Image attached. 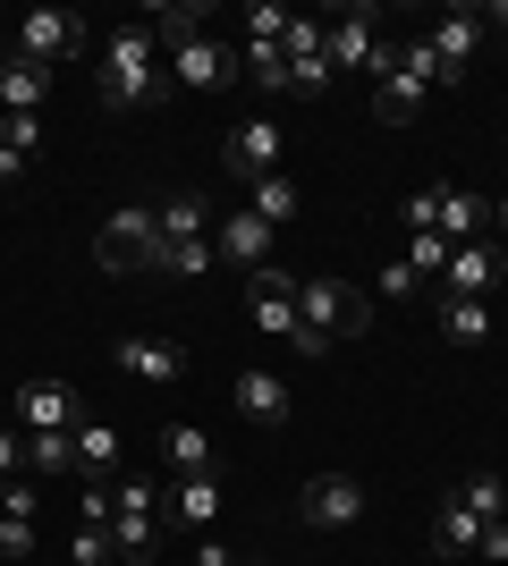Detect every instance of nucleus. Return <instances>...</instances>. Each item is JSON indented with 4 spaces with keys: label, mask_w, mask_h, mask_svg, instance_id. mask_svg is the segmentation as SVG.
Returning <instances> with one entry per match:
<instances>
[{
    "label": "nucleus",
    "mask_w": 508,
    "mask_h": 566,
    "mask_svg": "<svg viewBox=\"0 0 508 566\" xmlns=\"http://www.w3.org/2000/svg\"><path fill=\"white\" fill-rule=\"evenodd\" d=\"M169 94V69H162V43H153V25H120L111 51H102V102L111 111H145V102Z\"/></svg>",
    "instance_id": "1"
},
{
    "label": "nucleus",
    "mask_w": 508,
    "mask_h": 566,
    "mask_svg": "<svg viewBox=\"0 0 508 566\" xmlns=\"http://www.w3.org/2000/svg\"><path fill=\"white\" fill-rule=\"evenodd\" d=\"M297 322L331 347V338H356L364 322H373V305H364L348 280H297Z\"/></svg>",
    "instance_id": "2"
},
{
    "label": "nucleus",
    "mask_w": 508,
    "mask_h": 566,
    "mask_svg": "<svg viewBox=\"0 0 508 566\" xmlns=\"http://www.w3.org/2000/svg\"><path fill=\"white\" fill-rule=\"evenodd\" d=\"M153 245H162V220H153L145 203H120L94 237V262L102 271H153Z\"/></svg>",
    "instance_id": "3"
},
{
    "label": "nucleus",
    "mask_w": 508,
    "mask_h": 566,
    "mask_svg": "<svg viewBox=\"0 0 508 566\" xmlns=\"http://www.w3.org/2000/svg\"><path fill=\"white\" fill-rule=\"evenodd\" d=\"M69 51H85V18H76V9H25L18 18V60L51 69V60H69Z\"/></svg>",
    "instance_id": "4"
},
{
    "label": "nucleus",
    "mask_w": 508,
    "mask_h": 566,
    "mask_svg": "<svg viewBox=\"0 0 508 566\" xmlns=\"http://www.w3.org/2000/svg\"><path fill=\"white\" fill-rule=\"evenodd\" d=\"M280 118H238V127H229V144H220V169H229V178H246V187H255V178H271V169H280Z\"/></svg>",
    "instance_id": "5"
},
{
    "label": "nucleus",
    "mask_w": 508,
    "mask_h": 566,
    "mask_svg": "<svg viewBox=\"0 0 508 566\" xmlns=\"http://www.w3.org/2000/svg\"><path fill=\"white\" fill-rule=\"evenodd\" d=\"M9 415H18L25 431H76L85 423V406H76L69 380H18V389H9Z\"/></svg>",
    "instance_id": "6"
},
{
    "label": "nucleus",
    "mask_w": 508,
    "mask_h": 566,
    "mask_svg": "<svg viewBox=\"0 0 508 566\" xmlns=\"http://www.w3.org/2000/svg\"><path fill=\"white\" fill-rule=\"evenodd\" d=\"M297 516L314 524V533H348V524L364 516V482H356V473H314L305 499H297Z\"/></svg>",
    "instance_id": "7"
},
{
    "label": "nucleus",
    "mask_w": 508,
    "mask_h": 566,
    "mask_svg": "<svg viewBox=\"0 0 508 566\" xmlns=\"http://www.w3.org/2000/svg\"><path fill=\"white\" fill-rule=\"evenodd\" d=\"M162 524H169V533H212V524H220V482H212V473H169Z\"/></svg>",
    "instance_id": "8"
},
{
    "label": "nucleus",
    "mask_w": 508,
    "mask_h": 566,
    "mask_svg": "<svg viewBox=\"0 0 508 566\" xmlns=\"http://www.w3.org/2000/svg\"><path fill=\"white\" fill-rule=\"evenodd\" d=\"M508 271L500 237H475V245H449V271H440V296H491Z\"/></svg>",
    "instance_id": "9"
},
{
    "label": "nucleus",
    "mask_w": 508,
    "mask_h": 566,
    "mask_svg": "<svg viewBox=\"0 0 508 566\" xmlns=\"http://www.w3.org/2000/svg\"><path fill=\"white\" fill-rule=\"evenodd\" d=\"M246 313H255V331H271L280 347L297 338V280L280 271V262H263V271L246 280Z\"/></svg>",
    "instance_id": "10"
},
{
    "label": "nucleus",
    "mask_w": 508,
    "mask_h": 566,
    "mask_svg": "<svg viewBox=\"0 0 508 566\" xmlns=\"http://www.w3.org/2000/svg\"><path fill=\"white\" fill-rule=\"evenodd\" d=\"M212 262H229V271H246V280H255V271L271 262V220H255V212H229V220L212 229Z\"/></svg>",
    "instance_id": "11"
},
{
    "label": "nucleus",
    "mask_w": 508,
    "mask_h": 566,
    "mask_svg": "<svg viewBox=\"0 0 508 566\" xmlns=\"http://www.w3.org/2000/svg\"><path fill=\"white\" fill-rule=\"evenodd\" d=\"M169 85H220V76H238V51L220 43V34H195V43H169Z\"/></svg>",
    "instance_id": "12"
},
{
    "label": "nucleus",
    "mask_w": 508,
    "mask_h": 566,
    "mask_svg": "<svg viewBox=\"0 0 508 566\" xmlns=\"http://www.w3.org/2000/svg\"><path fill=\"white\" fill-rule=\"evenodd\" d=\"M229 398H238V415H246V423H263V431L297 415L289 380H280V373H263V364H255V373H238V389H229Z\"/></svg>",
    "instance_id": "13"
},
{
    "label": "nucleus",
    "mask_w": 508,
    "mask_h": 566,
    "mask_svg": "<svg viewBox=\"0 0 508 566\" xmlns=\"http://www.w3.org/2000/svg\"><path fill=\"white\" fill-rule=\"evenodd\" d=\"M120 364L136 380H178V373H187V347H178V338H153V331H127L120 338Z\"/></svg>",
    "instance_id": "14"
},
{
    "label": "nucleus",
    "mask_w": 508,
    "mask_h": 566,
    "mask_svg": "<svg viewBox=\"0 0 508 566\" xmlns=\"http://www.w3.org/2000/svg\"><path fill=\"white\" fill-rule=\"evenodd\" d=\"M373 51H382V18H373V9H348V18L331 25V69H364L373 76Z\"/></svg>",
    "instance_id": "15"
},
{
    "label": "nucleus",
    "mask_w": 508,
    "mask_h": 566,
    "mask_svg": "<svg viewBox=\"0 0 508 566\" xmlns=\"http://www.w3.org/2000/svg\"><path fill=\"white\" fill-rule=\"evenodd\" d=\"M43 94H51V69H34V60L9 51V60H0V111H9V118H34V111H43Z\"/></svg>",
    "instance_id": "16"
},
{
    "label": "nucleus",
    "mask_w": 508,
    "mask_h": 566,
    "mask_svg": "<svg viewBox=\"0 0 508 566\" xmlns=\"http://www.w3.org/2000/svg\"><path fill=\"white\" fill-rule=\"evenodd\" d=\"M449 245H475V237L491 229V203L484 195H466V187H440V220H433Z\"/></svg>",
    "instance_id": "17"
},
{
    "label": "nucleus",
    "mask_w": 508,
    "mask_h": 566,
    "mask_svg": "<svg viewBox=\"0 0 508 566\" xmlns=\"http://www.w3.org/2000/svg\"><path fill=\"white\" fill-rule=\"evenodd\" d=\"M424 43H433L440 69H466V60H475V43H484V18H475V9H449V18H440Z\"/></svg>",
    "instance_id": "18"
},
{
    "label": "nucleus",
    "mask_w": 508,
    "mask_h": 566,
    "mask_svg": "<svg viewBox=\"0 0 508 566\" xmlns=\"http://www.w3.org/2000/svg\"><path fill=\"white\" fill-rule=\"evenodd\" d=\"M415 111H424V85H415L407 69H382V76H373V118H382V127H407Z\"/></svg>",
    "instance_id": "19"
},
{
    "label": "nucleus",
    "mask_w": 508,
    "mask_h": 566,
    "mask_svg": "<svg viewBox=\"0 0 508 566\" xmlns=\"http://www.w3.org/2000/svg\"><path fill=\"white\" fill-rule=\"evenodd\" d=\"M440 338H449V347H484L491 338V305L484 296H440Z\"/></svg>",
    "instance_id": "20"
},
{
    "label": "nucleus",
    "mask_w": 508,
    "mask_h": 566,
    "mask_svg": "<svg viewBox=\"0 0 508 566\" xmlns=\"http://www.w3.org/2000/svg\"><path fill=\"white\" fill-rule=\"evenodd\" d=\"M475 542H484V516L449 499V507L433 516V549H440V558H475Z\"/></svg>",
    "instance_id": "21"
},
{
    "label": "nucleus",
    "mask_w": 508,
    "mask_h": 566,
    "mask_svg": "<svg viewBox=\"0 0 508 566\" xmlns=\"http://www.w3.org/2000/svg\"><path fill=\"white\" fill-rule=\"evenodd\" d=\"M76 473H85V482H111V473H120V431L111 423H76Z\"/></svg>",
    "instance_id": "22"
},
{
    "label": "nucleus",
    "mask_w": 508,
    "mask_h": 566,
    "mask_svg": "<svg viewBox=\"0 0 508 566\" xmlns=\"http://www.w3.org/2000/svg\"><path fill=\"white\" fill-rule=\"evenodd\" d=\"M25 473H34V482L76 473V431H25Z\"/></svg>",
    "instance_id": "23"
},
{
    "label": "nucleus",
    "mask_w": 508,
    "mask_h": 566,
    "mask_svg": "<svg viewBox=\"0 0 508 566\" xmlns=\"http://www.w3.org/2000/svg\"><path fill=\"white\" fill-rule=\"evenodd\" d=\"M162 457H169V473H212V440L195 423H169L162 431Z\"/></svg>",
    "instance_id": "24"
},
{
    "label": "nucleus",
    "mask_w": 508,
    "mask_h": 566,
    "mask_svg": "<svg viewBox=\"0 0 508 566\" xmlns=\"http://www.w3.org/2000/svg\"><path fill=\"white\" fill-rule=\"evenodd\" d=\"M153 271H178V280L212 271V237H162V245H153Z\"/></svg>",
    "instance_id": "25"
},
{
    "label": "nucleus",
    "mask_w": 508,
    "mask_h": 566,
    "mask_svg": "<svg viewBox=\"0 0 508 566\" xmlns=\"http://www.w3.org/2000/svg\"><path fill=\"white\" fill-rule=\"evenodd\" d=\"M246 212H255V220H271V229H280V220H297V178H289V169L255 178V203H246Z\"/></svg>",
    "instance_id": "26"
},
{
    "label": "nucleus",
    "mask_w": 508,
    "mask_h": 566,
    "mask_svg": "<svg viewBox=\"0 0 508 566\" xmlns=\"http://www.w3.org/2000/svg\"><path fill=\"white\" fill-rule=\"evenodd\" d=\"M280 60H289V69H297V60H331V25H322V18H289Z\"/></svg>",
    "instance_id": "27"
},
{
    "label": "nucleus",
    "mask_w": 508,
    "mask_h": 566,
    "mask_svg": "<svg viewBox=\"0 0 508 566\" xmlns=\"http://www.w3.org/2000/svg\"><path fill=\"white\" fill-rule=\"evenodd\" d=\"M458 507H475V516H484V524H500L508 516V482H500V473H466V491H458Z\"/></svg>",
    "instance_id": "28"
},
{
    "label": "nucleus",
    "mask_w": 508,
    "mask_h": 566,
    "mask_svg": "<svg viewBox=\"0 0 508 566\" xmlns=\"http://www.w3.org/2000/svg\"><path fill=\"white\" fill-rule=\"evenodd\" d=\"M238 69L263 85V94H289V60H280V43H246L238 51Z\"/></svg>",
    "instance_id": "29"
},
{
    "label": "nucleus",
    "mask_w": 508,
    "mask_h": 566,
    "mask_svg": "<svg viewBox=\"0 0 508 566\" xmlns=\"http://www.w3.org/2000/svg\"><path fill=\"white\" fill-rule=\"evenodd\" d=\"M398 69H407L415 85H424V94H449V85H458V69H440V60H433V43H398Z\"/></svg>",
    "instance_id": "30"
},
{
    "label": "nucleus",
    "mask_w": 508,
    "mask_h": 566,
    "mask_svg": "<svg viewBox=\"0 0 508 566\" xmlns=\"http://www.w3.org/2000/svg\"><path fill=\"white\" fill-rule=\"evenodd\" d=\"M398 262H407L415 280H440V271H449V237H440V229H415V237H407V254H398Z\"/></svg>",
    "instance_id": "31"
},
{
    "label": "nucleus",
    "mask_w": 508,
    "mask_h": 566,
    "mask_svg": "<svg viewBox=\"0 0 508 566\" xmlns=\"http://www.w3.org/2000/svg\"><path fill=\"white\" fill-rule=\"evenodd\" d=\"M69 566H120L111 524H76V533H69Z\"/></svg>",
    "instance_id": "32"
},
{
    "label": "nucleus",
    "mask_w": 508,
    "mask_h": 566,
    "mask_svg": "<svg viewBox=\"0 0 508 566\" xmlns=\"http://www.w3.org/2000/svg\"><path fill=\"white\" fill-rule=\"evenodd\" d=\"M289 18H297V9H280V0H255V9H246V43H280V34H289Z\"/></svg>",
    "instance_id": "33"
},
{
    "label": "nucleus",
    "mask_w": 508,
    "mask_h": 566,
    "mask_svg": "<svg viewBox=\"0 0 508 566\" xmlns=\"http://www.w3.org/2000/svg\"><path fill=\"white\" fill-rule=\"evenodd\" d=\"M0 144H9V153H25V161H34V153H43V118H0Z\"/></svg>",
    "instance_id": "34"
},
{
    "label": "nucleus",
    "mask_w": 508,
    "mask_h": 566,
    "mask_svg": "<svg viewBox=\"0 0 508 566\" xmlns=\"http://www.w3.org/2000/svg\"><path fill=\"white\" fill-rule=\"evenodd\" d=\"M398 220H407V237H415V229H433V220H440V187H415L407 203H398Z\"/></svg>",
    "instance_id": "35"
},
{
    "label": "nucleus",
    "mask_w": 508,
    "mask_h": 566,
    "mask_svg": "<svg viewBox=\"0 0 508 566\" xmlns=\"http://www.w3.org/2000/svg\"><path fill=\"white\" fill-rule=\"evenodd\" d=\"M187 566H263V558H246V549L212 542V533H195V558H187Z\"/></svg>",
    "instance_id": "36"
},
{
    "label": "nucleus",
    "mask_w": 508,
    "mask_h": 566,
    "mask_svg": "<svg viewBox=\"0 0 508 566\" xmlns=\"http://www.w3.org/2000/svg\"><path fill=\"white\" fill-rule=\"evenodd\" d=\"M331 60H297V69H289V94H322V85H331Z\"/></svg>",
    "instance_id": "37"
},
{
    "label": "nucleus",
    "mask_w": 508,
    "mask_h": 566,
    "mask_svg": "<svg viewBox=\"0 0 508 566\" xmlns=\"http://www.w3.org/2000/svg\"><path fill=\"white\" fill-rule=\"evenodd\" d=\"M0 558H34V524L0 516Z\"/></svg>",
    "instance_id": "38"
},
{
    "label": "nucleus",
    "mask_w": 508,
    "mask_h": 566,
    "mask_svg": "<svg viewBox=\"0 0 508 566\" xmlns=\"http://www.w3.org/2000/svg\"><path fill=\"white\" fill-rule=\"evenodd\" d=\"M415 287H424V280H415L407 262H390V271H382V296H390V305H398V296H415Z\"/></svg>",
    "instance_id": "39"
},
{
    "label": "nucleus",
    "mask_w": 508,
    "mask_h": 566,
    "mask_svg": "<svg viewBox=\"0 0 508 566\" xmlns=\"http://www.w3.org/2000/svg\"><path fill=\"white\" fill-rule=\"evenodd\" d=\"M475 558H508V516L484 524V542H475Z\"/></svg>",
    "instance_id": "40"
},
{
    "label": "nucleus",
    "mask_w": 508,
    "mask_h": 566,
    "mask_svg": "<svg viewBox=\"0 0 508 566\" xmlns=\"http://www.w3.org/2000/svg\"><path fill=\"white\" fill-rule=\"evenodd\" d=\"M0 473H25V440L18 431H0Z\"/></svg>",
    "instance_id": "41"
},
{
    "label": "nucleus",
    "mask_w": 508,
    "mask_h": 566,
    "mask_svg": "<svg viewBox=\"0 0 508 566\" xmlns=\"http://www.w3.org/2000/svg\"><path fill=\"white\" fill-rule=\"evenodd\" d=\"M25 178V153H9V144H0V187H18Z\"/></svg>",
    "instance_id": "42"
},
{
    "label": "nucleus",
    "mask_w": 508,
    "mask_h": 566,
    "mask_svg": "<svg viewBox=\"0 0 508 566\" xmlns=\"http://www.w3.org/2000/svg\"><path fill=\"white\" fill-rule=\"evenodd\" d=\"M491 229H500V237H508V195H500V203H491Z\"/></svg>",
    "instance_id": "43"
},
{
    "label": "nucleus",
    "mask_w": 508,
    "mask_h": 566,
    "mask_svg": "<svg viewBox=\"0 0 508 566\" xmlns=\"http://www.w3.org/2000/svg\"><path fill=\"white\" fill-rule=\"evenodd\" d=\"M9 482H18V473H0V507H9Z\"/></svg>",
    "instance_id": "44"
},
{
    "label": "nucleus",
    "mask_w": 508,
    "mask_h": 566,
    "mask_svg": "<svg viewBox=\"0 0 508 566\" xmlns=\"http://www.w3.org/2000/svg\"><path fill=\"white\" fill-rule=\"evenodd\" d=\"M9 423H18V415H9V406H0V431H9Z\"/></svg>",
    "instance_id": "45"
},
{
    "label": "nucleus",
    "mask_w": 508,
    "mask_h": 566,
    "mask_svg": "<svg viewBox=\"0 0 508 566\" xmlns=\"http://www.w3.org/2000/svg\"><path fill=\"white\" fill-rule=\"evenodd\" d=\"M491 18H500V25H508V9H491Z\"/></svg>",
    "instance_id": "46"
}]
</instances>
